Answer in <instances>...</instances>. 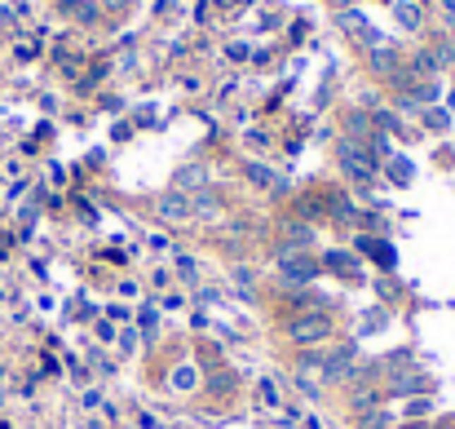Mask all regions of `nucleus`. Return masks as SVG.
I'll list each match as a JSON object with an SVG mask.
<instances>
[{
    "label": "nucleus",
    "mask_w": 455,
    "mask_h": 429,
    "mask_svg": "<svg viewBox=\"0 0 455 429\" xmlns=\"http://www.w3.org/2000/svg\"><path fill=\"white\" fill-rule=\"evenodd\" d=\"M288 337H292L296 345H314V341L332 337V319L323 315V310H305V315L288 319Z\"/></svg>",
    "instance_id": "nucleus-1"
},
{
    "label": "nucleus",
    "mask_w": 455,
    "mask_h": 429,
    "mask_svg": "<svg viewBox=\"0 0 455 429\" xmlns=\"http://www.w3.org/2000/svg\"><path fill=\"white\" fill-rule=\"evenodd\" d=\"M318 261L310 253H296V248H279V274L288 279V284H310V279H318Z\"/></svg>",
    "instance_id": "nucleus-2"
},
{
    "label": "nucleus",
    "mask_w": 455,
    "mask_h": 429,
    "mask_svg": "<svg viewBox=\"0 0 455 429\" xmlns=\"http://www.w3.org/2000/svg\"><path fill=\"white\" fill-rule=\"evenodd\" d=\"M341 169H345L353 181H372V177H376V159H372V151H363V142L341 138Z\"/></svg>",
    "instance_id": "nucleus-3"
},
{
    "label": "nucleus",
    "mask_w": 455,
    "mask_h": 429,
    "mask_svg": "<svg viewBox=\"0 0 455 429\" xmlns=\"http://www.w3.org/2000/svg\"><path fill=\"white\" fill-rule=\"evenodd\" d=\"M155 217L159 222H186L190 217V200H186V195H159V200H155Z\"/></svg>",
    "instance_id": "nucleus-4"
},
{
    "label": "nucleus",
    "mask_w": 455,
    "mask_h": 429,
    "mask_svg": "<svg viewBox=\"0 0 455 429\" xmlns=\"http://www.w3.org/2000/svg\"><path fill=\"white\" fill-rule=\"evenodd\" d=\"M429 389H433V381L425 372H398L389 381V394H429Z\"/></svg>",
    "instance_id": "nucleus-5"
},
{
    "label": "nucleus",
    "mask_w": 455,
    "mask_h": 429,
    "mask_svg": "<svg viewBox=\"0 0 455 429\" xmlns=\"http://www.w3.org/2000/svg\"><path fill=\"white\" fill-rule=\"evenodd\" d=\"M283 243H288V248H296V253H310L314 226H305V222H288V226H283Z\"/></svg>",
    "instance_id": "nucleus-6"
},
{
    "label": "nucleus",
    "mask_w": 455,
    "mask_h": 429,
    "mask_svg": "<svg viewBox=\"0 0 455 429\" xmlns=\"http://www.w3.org/2000/svg\"><path fill=\"white\" fill-rule=\"evenodd\" d=\"M190 217H204V222H212V217H222V200H217L212 191H199L195 200H190Z\"/></svg>",
    "instance_id": "nucleus-7"
},
{
    "label": "nucleus",
    "mask_w": 455,
    "mask_h": 429,
    "mask_svg": "<svg viewBox=\"0 0 455 429\" xmlns=\"http://www.w3.org/2000/svg\"><path fill=\"white\" fill-rule=\"evenodd\" d=\"M323 266H327V270H336L341 279H345V274H349V279H358V266H353L349 257H341V253H327V257H323Z\"/></svg>",
    "instance_id": "nucleus-8"
},
{
    "label": "nucleus",
    "mask_w": 455,
    "mask_h": 429,
    "mask_svg": "<svg viewBox=\"0 0 455 429\" xmlns=\"http://www.w3.org/2000/svg\"><path fill=\"white\" fill-rule=\"evenodd\" d=\"M345 128H349V142H363V138H367V128H372V124H367V115H363V111H353L349 120H345Z\"/></svg>",
    "instance_id": "nucleus-9"
},
{
    "label": "nucleus",
    "mask_w": 455,
    "mask_h": 429,
    "mask_svg": "<svg viewBox=\"0 0 455 429\" xmlns=\"http://www.w3.org/2000/svg\"><path fill=\"white\" fill-rule=\"evenodd\" d=\"M372 67L384 71V75H394V71H398V58L389 54V49H376V54H372Z\"/></svg>",
    "instance_id": "nucleus-10"
},
{
    "label": "nucleus",
    "mask_w": 455,
    "mask_h": 429,
    "mask_svg": "<svg viewBox=\"0 0 455 429\" xmlns=\"http://www.w3.org/2000/svg\"><path fill=\"white\" fill-rule=\"evenodd\" d=\"M363 429H389V411H380V407L363 411Z\"/></svg>",
    "instance_id": "nucleus-11"
},
{
    "label": "nucleus",
    "mask_w": 455,
    "mask_h": 429,
    "mask_svg": "<svg viewBox=\"0 0 455 429\" xmlns=\"http://www.w3.org/2000/svg\"><path fill=\"white\" fill-rule=\"evenodd\" d=\"M199 181H208V173H204V169H195V164L177 173V186H199Z\"/></svg>",
    "instance_id": "nucleus-12"
},
{
    "label": "nucleus",
    "mask_w": 455,
    "mask_h": 429,
    "mask_svg": "<svg viewBox=\"0 0 455 429\" xmlns=\"http://www.w3.org/2000/svg\"><path fill=\"white\" fill-rule=\"evenodd\" d=\"M248 177L257 181V186H274V177H269V169H261V164H252V169H248Z\"/></svg>",
    "instance_id": "nucleus-13"
},
{
    "label": "nucleus",
    "mask_w": 455,
    "mask_h": 429,
    "mask_svg": "<svg viewBox=\"0 0 455 429\" xmlns=\"http://www.w3.org/2000/svg\"><path fill=\"white\" fill-rule=\"evenodd\" d=\"M398 18H402V23H407V27H411V23H420V13H415L411 5H402V9H398Z\"/></svg>",
    "instance_id": "nucleus-14"
},
{
    "label": "nucleus",
    "mask_w": 455,
    "mask_h": 429,
    "mask_svg": "<svg viewBox=\"0 0 455 429\" xmlns=\"http://www.w3.org/2000/svg\"><path fill=\"white\" fill-rule=\"evenodd\" d=\"M451 107H455V93H451Z\"/></svg>",
    "instance_id": "nucleus-15"
}]
</instances>
